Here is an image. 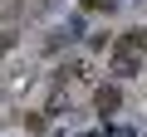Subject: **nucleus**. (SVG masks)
<instances>
[{
	"label": "nucleus",
	"instance_id": "obj_1",
	"mask_svg": "<svg viewBox=\"0 0 147 137\" xmlns=\"http://www.w3.org/2000/svg\"><path fill=\"white\" fill-rule=\"evenodd\" d=\"M142 54H147V30L118 34V44H113V74L118 79H132L137 68H142Z\"/></svg>",
	"mask_w": 147,
	"mask_h": 137
},
{
	"label": "nucleus",
	"instance_id": "obj_2",
	"mask_svg": "<svg viewBox=\"0 0 147 137\" xmlns=\"http://www.w3.org/2000/svg\"><path fill=\"white\" fill-rule=\"evenodd\" d=\"M93 108H98V113H118V108H123V88H113V83H103V88L93 93Z\"/></svg>",
	"mask_w": 147,
	"mask_h": 137
},
{
	"label": "nucleus",
	"instance_id": "obj_3",
	"mask_svg": "<svg viewBox=\"0 0 147 137\" xmlns=\"http://www.w3.org/2000/svg\"><path fill=\"white\" fill-rule=\"evenodd\" d=\"M10 49H15V34H0V59H5Z\"/></svg>",
	"mask_w": 147,
	"mask_h": 137
}]
</instances>
